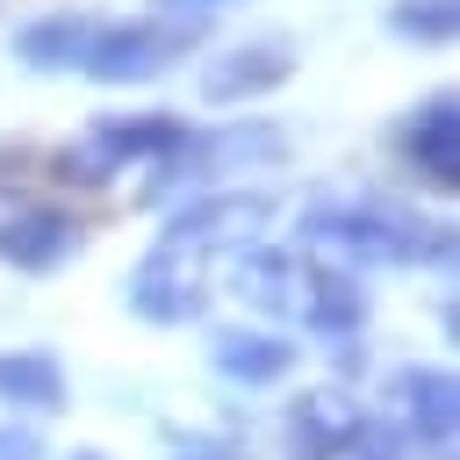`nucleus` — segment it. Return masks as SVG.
Returning <instances> with one entry per match:
<instances>
[{"instance_id":"obj_5","label":"nucleus","mask_w":460,"mask_h":460,"mask_svg":"<svg viewBox=\"0 0 460 460\" xmlns=\"http://www.w3.org/2000/svg\"><path fill=\"white\" fill-rule=\"evenodd\" d=\"M316 331H359V316H367V295L345 280V273H316V280H302V302H295Z\"/></svg>"},{"instance_id":"obj_6","label":"nucleus","mask_w":460,"mask_h":460,"mask_svg":"<svg viewBox=\"0 0 460 460\" xmlns=\"http://www.w3.org/2000/svg\"><path fill=\"white\" fill-rule=\"evenodd\" d=\"M0 395H14L29 410H58L65 402V381H58V367L43 352H14V359H0Z\"/></svg>"},{"instance_id":"obj_9","label":"nucleus","mask_w":460,"mask_h":460,"mask_svg":"<svg viewBox=\"0 0 460 460\" xmlns=\"http://www.w3.org/2000/svg\"><path fill=\"white\" fill-rule=\"evenodd\" d=\"M79 460H101V453H79Z\"/></svg>"},{"instance_id":"obj_7","label":"nucleus","mask_w":460,"mask_h":460,"mask_svg":"<svg viewBox=\"0 0 460 460\" xmlns=\"http://www.w3.org/2000/svg\"><path fill=\"white\" fill-rule=\"evenodd\" d=\"M424 172L438 187H453V122H446V101L431 108V129H424Z\"/></svg>"},{"instance_id":"obj_4","label":"nucleus","mask_w":460,"mask_h":460,"mask_svg":"<svg viewBox=\"0 0 460 460\" xmlns=\"http://www.w3.org/2000/svg\"><path fill=\"white\" fill-rule=\"evenodd\" d=\"M72 244H79V223H65V216H29V223H7V230H0V259H14V266H29V273L58 266Z\"/></svg>"},{"instance_id":"obj_1","label":"nucleus","mask_w":460,"mask_h":460,"mask_svg":"<svg viewBox=\"0 0 460 460\" xmlns=\"http://www.w3.org/2000/svg\"><path fill=\"white\" fill-rule=\"evenodd\" d=\"M453 374H438V367H424V374H395V388H388V402H395V417L417 431V438H446L453 431Z\"/></svg>"},{"instance_id":"obj_2","label":"nucleus","mask_w":460,"mask_h":460,"mask_svg":"<svg viewBox=\"0 0 460 460\" xmlns=\"http://www.w3.org/2000/svg\"><path fill=\"white\" fill-rule=\"evenodd\" d=\"M129 309H137V316H151V323H187V316L201 309V288L172 266V252H158V259L129 280Z\"/></svg>"},{"instance_id":"obj_3","label":"nucleus","mask_w":460,"mask_h":460,"mask_svg":"<svg viewBox=\"0 0 460 460\" xmlns=\"http://www.w3.org/2000/svg\"><path fill=\"white\" fill-rule=\"evenodd\" d=\"M216 367H223L230 381L259 388V381H280V374L295 367V345H288V338H266V331H223V338H216Z\"/></svg>"},{"instance_id":"obj_8","label":"nucleus","mask_w":460,"mask_h":460,"mask_svg":"<svg viewBox=\"0 0 460 460\" xmlns=\"http://www.w3.org/2000/svg\"><path fill=\"white\" fill-rule=\"evenodd\" d=\"M0 460H43V438L22 424H0Z\"/></svg>"}]
</instances>
